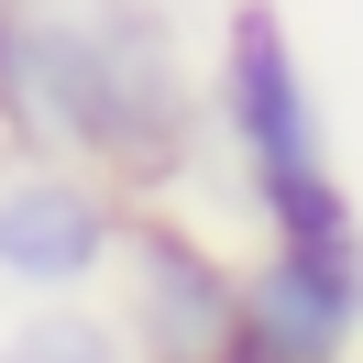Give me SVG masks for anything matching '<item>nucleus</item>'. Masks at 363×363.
Returning <instances> with one entry per match:
<instances>
[{"label":"nucleus","instance_id":"1","mask_svg":"<svg viewBox=\"0 0 363 363\" xmlns=\"http://www.w3.org/2000/svg\"><path fill=\"white\" fill-rule=\"evenodd\" d=\"M199 89L177 67L155 0H99V11H0V143L11 165H89L121 187H177Z\"/></svg>","mask_w":363,"mask_h":363},{"label":"nucleus","instance_id":"2","mask_svg":"<svg viewBox=\"0 0 363 363\" xmlns=\"http://www.w3.org/2000/svg\"><path fill=\"white\" fill-rule=\"evenodd\" d=\"M209 111H220V143L242 165V199L264 209V242H352L363 231L352 187H341V155H330V121H319V77H308L275 0L220 11Z\"/></svg>","mask_w":363,"mask_h":363},{"label":"nucleus","instance_id":"3","mask_svg":"<svg viewBox=\"0 0 363 363\" xmlns=\"http://www.w3.org/2000/svg\"><path fill=\"white\" fill-rule=\"evenodd\" d=\"M121 341L133 363H231L242 352V264L177 209H133L121 220Z\"/></svg>","mask_w":363,"mask_h":363},{"label":"nucleus","instance_id":"4","mask_svg":"<svg viewBox=\"0 0 363 363\" xmlns=\"http://www.w3.org/2000/svg\"><path fill=\"white\" fill-rule=\"evenodd\" d=\"M121 220L133 199L89 165H0V286H23L33 308L89 297L121 253Z\"/></svg>","mask_w":363,"mask_h":363},{"label":"nucleus","instance_id":"5","mask_svg":"<svg viewBox=\"0 0 363 363\" xmlns=\"http://www.w3.org/2000/svg\"><path fill=\"white\" fill-rule=\"evenodd\" d=\"M253 363H363V231L352 242H264L242 264Z\"/></svg>","mask_w":363,"mask_h":363},{"label":"nucleus","instance_id":"6","mask_svg":"<svg viewBox=\"0 0 363 363\" xmlns=\"http://www.w3.org/2000/svg\"><path fill=\"white\" fill-rule=\"evenodd\" d=\"M0 363H133V341H121V319L77 308V297H55V308H33L23 330L0 341Z\"/></svg>","mask_w":363,"mask_h":363},{"label":"nucleus","instance_id":"7","mask_svg":"<svg viewBox=\"0 0 363 363\" xmlns=\"http://www.w3.org/2000/svg\"><path fill=\"white\" fill-rule=\"evenodd\" d=\"M0 11H11V0H0Z\"/></svg>","mask_w":363,"mask_h":363}]
</instances>
